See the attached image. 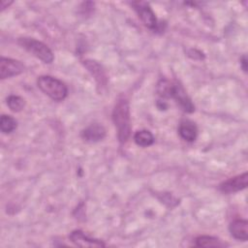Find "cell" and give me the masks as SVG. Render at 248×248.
I'll use <instances>...</instances> for the list:
<instances>
[{"label": "cell", "instance_id": "6da1fadb", "mask_svg": "<svg viewBox=\"0 0 248 248\" xmlns=\"http://www.w3.org/2000/svg\"><path fill=\"white\" fill-rule=\"evenodd\" d=\"M157 93L163 98H172L177 105L186 112H193L195 107L185 90L177 82L162 79L157 85Z\"/></svg>", "mask_w": 248, "mask_h": 248}, {"label": "cell", "instance_id": "7a4b0ae2", "mask_svg": "<svg viewBox=\"0 0 248 248\" xmlns=\"http://www.w3.org/2000/svg\"><path fill=\"white\" fill-rule=\"evenodd\" d=\"M112 120L117 130V137L121 143L127 141L131 135L130 107L126 99H120L114 106Z\"/></svg>", "mask_w": 248, "mask_h": 248}, {"label": "cell", "instance_id": "3957f363", "mask_svg": "<svg viewBox=\"0 0 248 248\" xmlns=\"http://www.w3.org/2000/svg\"><path fill=\"white\" fill-rule=\"evenodd\" d=\"M38 87L54 101H62L67 97V86L59 79L50 76H41L37 79Z\"/></svg>", "mask_w": 248, "mask_h": 248}, {"label": "cell", "instance_id": "277c9868", "mask_svg": "<svg viewBox=\"0 0 248 248\" xmlns=\"http://www.w3.org/2000/svg\"><path fill=\"white\" fill-rule=\"evenodd\" d=\"M18 44L29 53L42 60L44 63H51L53 61V53L50 48L44 43L32 38H20Z\"/></svg>", "mask_w": 248, "mask_h": 248}, {"label": "cell", "instance_id": "5b68a950", "mask_svg": "<svg viewBox=\"0 0 248 248\" xmlns=\"http://www.w3.org/2000/svg\"><path fill=\"white\" fill-rule=\"evenodd\" d=\"M131 5L133 6V8L137 12L139 17L140 18V20L146 27H148L150 29L156 28L157 19H156L155 14L151 10L148 3L144 2V1H136V2H132Z\"/></svg>", "mask_w": 248, "mask_h": 248}, {"label": "cell", "instance_id": "8992f818", "mask_svg": "<svg viewBox=\"0 0 248 248\" xmlns=\"http://www.w3.org/2000/svg\"><path fill=\"white\" fill-rule=\"evenodd\" d=\"M24 71V66L21 62L2 57L0 60V78L1 79H5L8 78H12L21 74Z\"/></svg>", "mask_w": 248, "mask_h": 248}, {"label": "cell", "instance_id": "52a82bcc", "mask_svg": "<svg viewBox=\"0 0 248 248\" xmlns=\"http://www.w3.org/2000/svg\"><path fill=\"white\" fill-rule=\"evenodd\" d=\"M248 184V174L243 172L242 174L233 176L220 185V190L226 194H232L241 191L247 187Z\"/></svg>", "mask_w": 248, "mask_h": 248}, {"label": "cell", "instance_id": "ba28073f", "mask_svg": "<svg viewBox=\"0 0 248 248\" xmlns=\"http://www.w3.org/2000/svg\"><path fill=\"white\" fill-rule=\"evenodd\" d=\"M71 241L79 247H104L105 243L101 240L88 237L81 231H74L69 235Z\"/></svg>", "mask_w": 248, "mask_h": 248}, {"label": "cell", "instance_id": "9c48e42d", "mask_svg": "<svg viewBox=\"0 0 248 248\" xmlns=\"http://www.w3.org/2000/svg\"><path fill=\"white\" fill-rule=\"evenodd\" d=\"M106 137L105 128L98 123L91 124L81 132V138L89 142H96L102 140Z\"/></svg>", "mask_w": 248, "mask_h": 248}, {"label": "cell", "instance_id": "30bf717a", "mask_svg": "<svg viewBox=\"0 0 248 248\" xmlns=\"http://www.w3.org/2000/svg\"><path fill=\"white\" fill-rule=\"evenodd\" d=\"M83 65L95 78L99 86H106L108 80L107 75L103 67L98 62L93 60H85L83 61Z\"/></svg>", "mask_w": 248, "mask_h": 248}, {"label": "cell", "instance_id": "8fae6325", "mask_svg": "<svg viewBox=\"0 0 248 248\" xmlns=\"http://www.w3.org/2000/svg\"><path fill=\"white\" fill-rule=\"evenodd\" d=\"M231 234L238 240L246 241L248 238V222L246 220L237 219L230 224Z\"/></svg>", "mask_w": 248, "mask_h": 248}, {"label": "cell", "instance_id": "7c38bea8", "mask_svg": "<svg viewBox=\"0 0 248 248\" xmlns=\"http://www.w3.org/2000/svg\"><path fill=\"white\" fill-rule=\"evenodd\" d=\"M178 133L180 137L186 141H194L198 135V129L195 123L186 120L180 123L178 128Z\"/></svg>", "mask_w": 248, "mask_h": 248}, {"label": "cell", "instance_id": "4fadbf2b", "mask_svg": "<svg viewBox=\"0 0 248 248\" xmlns=\"http://www.w3.org/2000/svg\"><path fill=\"white\" fill-rule=\"evenodd\" d=\"M196 245L199 247H225L227 246L226 243H224L222 240L213 237V236H208V235H202V236H199L196 239Z\"/></svg>", "mask_w": 248, "mask_h": 248}, {"label": "cell", "instance_id": "5bb4252c", "mask_svg": "<svg viewBox=\"0 0 248 248\" xmlns=\"http://www.w3.org/2000/svg\"><path fill=\"white\" fill-rule=\"evenodd\" d=\"M134 140L138 145L142 146V147L149 146L154 142L153 135L147 130L138 131L134 136Z\"/></svg>", "mask_w": 248, "mask_h": 248}, {"label": "cell", "instance_id": "9a60e30c", "mask_svg": "<svg viewBox=\"0 0 248 248\" xmlns=\"http://www.w3.org/2000/svg\"><path fill=\"white\" fill-rule=\"evenodd\" d=\"M16 128V120L11 116L3 114L0 119V129L4 134L12 133Z\"/></svg>", "mask_w": 248, "mask_h": 248}, {"label": "cell", "instance_id": "2e32d148", "mask_svg": "<svg viewBox=\"0 0 248 248\" xmlns=\"http://www.w3.org/2000/svg\"><path fill=\"white\" fill-rule=\"evenodd\" d=\"M7 105L12 111L17 112V111H20L24 108L25 102H24V99L19 96L11 95L7 98Z\"/></svg>", "mask_w": 248, "mask_h": 248}, {"label": "cell", "instance_id": "e0dca14e", "mask_svg": "<svg viewBox=\"0 0 248 248\" xmlns=\"http://www.w3.org/2000/svg\"><path fill=\"white\" fill-rule=\"evenodd\" d=\"M12 3H13L12 1H9V2H8V1H5V0H2V1H1V6H0V7H1V10L3 11L4 9L8 8Z\"/></svg>", "mask_w": 248, "mask_h": 248}, {"label": "cell", "instance_id": "ac0fdd59", "mask_svg": "<svg viewBox=\"0 0 248 248\" xmlns=\"http://www.w3.org/2000/svg\"><path fill=\"white\" fill-rule=\"evenodd\" d=\"M246 63H247V59H246V56L244 55L241 59V65H242V69L244 70V72L247 71V67H246Z\"/></svg>", "mask_w": 248, "mask_h": 248}]
</instances>
